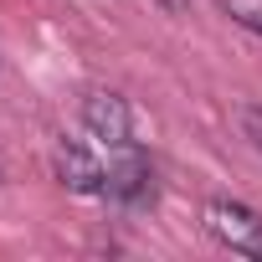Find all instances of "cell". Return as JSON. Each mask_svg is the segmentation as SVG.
Wrapping results in <instances>:
<instances>
[{
    "instance_id": "6da1fadb",
    "label": "cell",
    "mask_w": 262,
    "mask_h": 262,
    "mask_svg": "<svg viewBox=\"0 0 262 262\" xmlns=\"http://www.w3.org/2000/svg\"><path fill=\"white\" fill-rule=\"evenodd\" d=\"M206 231H211L226 252L262 262V216H257L247 201H226V195L206 201Z\"/></svg>"
},
{
    "instance_id": "7a4b0ae2",
    "label": "cell",
    "mask_w": 262,
    "mask_h": 262,
    "mask_svg": "<svg viewBox=\"0 0 262 262\" xmlns=\"http://www.w3.org/2000/svg\"><path fill=\"white\" fill-rule=\"evenodd\" d=\"M103 195H113L118 206H149V201H155V165H149L134 144H118V155H113V165H108Z\"/></svg>"
},
{
    "instance_id": "3957f363",
    "label": "cell",
    "mask_w": 262,
    "mask_h": 262,
    "mask_svg": "<svg viewBox=\"0 0 262 262\" xmlns=\"http://www.w3.org/2000/svg\"><path fill=\"white\" fill-rule=\"evenodd\" d=\"M82 123H88V134L103 139V144H134V113H128V98L118 93H88L82 98Z\"/></svg>"
},
{
    "instance_id": "277c9868",
    "label": "cell",
    "mask_w": 262,
    "mask_h": 262,
    "mask_svg": "<svg viewBox=\"0 0 262 262\" xmlns=\"http://www.w3.org/2000/svg\"><path fill=\"white\" fill-rule=\"evenodd\" d=\"M52 165H57V180L72 190V195H103V185H108V170L82 149V144H57V155H52Z\"/></svg>"
},
{
    "instance_id": "5b68a950",
    "label": "cell",
    "mask_w": 262,
    "mask_h": 262,
    "mask_svg": "<svg viewBox=\"0 0 262 262\" xmlns=\"http://www.w3.org/2000/svg\"><path fill=\"white\" fill-rule=\"evenodd\" d=\"M221 11H226L236 26H247V31L262 36V0H221Z\"/></svg>"
},
{
    "instance_id": "8992f818",
    "label": "cell",
    "mask_w": 262,
    "mask_h": 262,
    "mask_svg": "<svg viewBox=\"0 0 262 262\" xmlns=\"http://www.w3.org/2000/svg\"><path fill=\"white\" fill-rule=\"evenodd\" d=\"M236 123H242V134H247V139L262 149V108H257V103H247V108L236 113Z\"/></svg>"
}]
</instances>
